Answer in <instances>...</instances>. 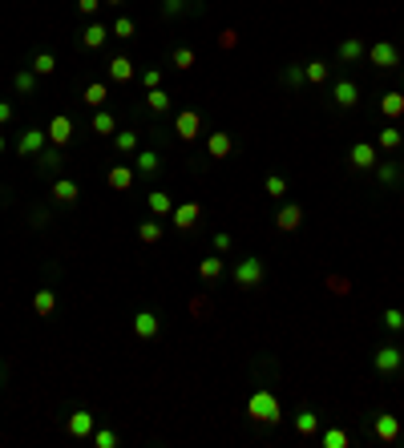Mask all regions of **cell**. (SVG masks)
I'll use <instances>...</instances> for the list:
<instances>
[{
	"mask_svg": "<svg viewBox=\"0 0 404 448\" xmlns=\"http://www.w3.org/2000/svg\"><path fill=\"white\" fill-rule=\"evenodd\" d=\"M247 416L255 420V424H267V428H275V424L283 420V408H279V400H275L271 388H255V392H251V400H247Z\"/></svg>",
	"mask_w": 404,
	"mask_h": 448,
	"instance_id": "obj_1",
	"label": "cell"
},
{
	"mask_svg": "<svg viewBox=\"0 0 404 448\" xmlns=\"http://www.w3.org/2000/svg\"><path fill=\"white\" fill-rule=\"evenodd\" d=\"M230 279H235V287L255 291V287H263V283H267V263H263L259 255H247V258H239V263H235Z\"/></svg>",
	"mask_w": 404,
	"mask_h": 448,
	"instance_id": "obj_2",
	"label": "cell"
},
{
	"mask_svg": "<svg viewBox=\"0 0 404 448\" xmlns=\"http://www.w3.org/2000/svg\"><path fill=\"white\" fill-rule=\"evenodd\" d=\"M364 57H368L372 69L388 73V69H396V65H400V48H396V41H376V45H368Z\"/></svg>",
	"mask_w": 404,
	"mask_h": 448,
	"instance_id": "obj_3",
	"label": "cell"
},
{
	"mask_svg": "<svg viewBox=\"0 0 404 448\" xmlns=\"http://www.w3.org/2000/svg\"><path fill=\"white\" fill-rule=\"evenodd\" d=\"M48 145V133L41 126H32V129H20V138H16V158H37L41 150Z\"/></svg>",
	"mask_w": 404,
	"mask_h": 448,
	"instance_id": "obj_4",
	"label": "cell"
},
{
	"mask_svg": "<svg viewBox=\"0 0 404 448\" xmlns=\"http://www.w3.org/2000/svg\"><path fill=\"white\" fill-rule=\"evenodd\" d=\"M372 368L380 371V376H396L404 368V352L396 343H384V348H376V355H372Z\"/></svg>",
	"mask_w": 404,
	"mask_h": 448,
	"instance_id": "obj_5",
	"label": "cell"
},
{
	"mask_svg": "<svg viewBox=\"0 0 404 448\" xmlns=\"http://www.w3.org/2000/svg\"><path fill=\"white\" fill-rule=\"evenodd\" d=\"M332 105H336V110H356V105H360V81L339 77L336 85H332Z\"/></svg>",
	"mask_w": 404,
	"mask_h": 448,
	"instance_id": "obj_6",
	"label": "cell"
},
{
	"mask_svg": "<svg viewBox=\"0 0 404 448\" xmlns=\"http://www.w3.org/2000/svg\"><path fill=\"white\" fill-rule=\"evenodd\" d=\"M198 223H202V202H174V214H170L174 230H194Z\"/></svg>",
	"mask_w": 404,
	"mask_h": 448,
	"instance_id": "obj_7",
	"label": "cell"
},
{
	"mask_svg": "<svg viewBox=\"0 0 404 448\" xmlns=\"http://www.w3.org/2000/svg\"><path fill=\"white\" fill-rule=\"evenodd\" d=\"M133 182H138V170H133V166H126V162H117V166H110V170H105V186H110V190H117V194L133 190Z\"/></svg>",
	"mask_w": 404,
	"mask_h": 448,
	"instance_id": "obj_8",
	"label": "cell"
},
{
	"mask_svg": "<svg viewBox=\"0 0 404 448\" xmlns=\"http://www.w3.org/2000/svg\"><path fill=\"white\" fill-rule=\"evenodd\" d=\"M45 133H48V142L57 145V150H65V145L73 142V117H69V113H57V117L45 126Z\"/></svg>",
	"mask_w": 404,
	"mask_h": 448,
	"instance_id": "obj_9",
	"label": "cell"
},
{
	"mask_svg": "<svg viewBox=\"0 0 404 448\" xmlns=\"http://www.w3.org/2000/svg\"><path fill=\"white\" fill-rule=\"evenodd\" d=\"M174 133L182 138V142H194V138L202 133V113L198 110H182L174 117Z\"/></svg>",
	"mask_w": 404,
	"mask_h": 448,
	"instance_id": "obj_10",
	"label": "cell"
},
{
	"mask_svg": "<svg viewBox=\"0 0 404 448\" xmlns=\"http://www.w3.org/2000/svg\"><path fill=\"white\" fill-rule=\"evenodd\" d=\"M32 166H37V174H41V178H57V174H61V166H65V154L57 150V145H53V150L45 145V150L32 158Z\"/></svg>",
	"mask_w": 404,
	"mask_h": 448,
	"instance_id": "obj_11",
	"label": "cell"
},
{
	"mask_svg": "<svg viewBox=\"0 0 404 448\" xmlns=\"http://www.w3.org/2000/svg\"><path fill=\"white\" fill-rule=\"evenodd\" d=\"M158 331H162V319H158V311H150V307H142L138 315H133V336L142 339H158Z\"/></svg>",
	"mask_w": 404,
	"mask_h": 448,
	"instance_id": "obj_12",
	"label": "cell"
},
{
	"mask_svg": "<svg viewBox=\"0 0 404 448\" xmlns=\"http://www.w3.org/2000/svg\"><path fill=\"white\" fill-rule=\"evenodd\" d=\"M372 433H376V440H384V444H396L400 440V420L392 416V412H380V416H372Z\"/></svg>",
	"mask_w": 404,
	"mask_h": 448,
	"instance_id": "obj_13",
	"label": "cell"
},
{
	"mask_svg": "<svg viewBox=\"0 0 404 448\" xmlns=\"http://www.w3.org/2000/svg\"><path fill=\"white\" fill-rule=\"evenodd\" d=\"M69 436L73 440H85V436H93V428H97V420H93V412L89 408H73V416H69Z\"/></svg>",
	"mask_w": 404,
	"mask_h": 448,
	"instance_id": "obj_14",
	"label": "cell"
},
{
	"mask_svg": "<svg viewBox=\"0 0 404 448\" xmlns=\"http://www.w3.org/2000/svg\"><path fill=\"white\" fill-rule=\"evenodd\" d=\"M207 154H210V162L230 158V154H235V138H230L226 129H214V133L207 138Z\"/></svg>",
	"mask_w": 404,
	"mask_h": 448,
	"instance_id": "obj_15",
	"label": "cell"
},
{
	"mask_svg": "<svg viewBox=\"0 0 404 448\" xmlns=\"http://www.w3.org/2000/svg\"><path fill=\"white\" fill-rule=\"evenodd\" d=\"M275 226H279L283 235H295V230L304 226V206H299V202H287V206H279V214H275Z\"/></svg>",
	"mask_w": 404,
	"mask_h": 448,
	"instance_id": "obj_16",
	"label": "cell"
},
{
	"mask_svg": "<svg viewBox=\"0 0 404 448\" xmlns=\"http://www.w3.org/2000/svg\"><path fill=\"white\" fill-rule=\"evenodd\" d=\"M133 170H138V178H158L162 174V154L158 150H138Z\"/></svg>",
	"mask_w": 404,
	"mask_h": 448,
	"instance_id": "obj_17",
	"label": "cell"
},
{
	"mask_svg": "<svg viewBox=\"0 0 404 448\" xmlns=\"http://www.w3.org/2000/svg\"><path fill=\"white\" fill-rule=\"evenodd\" d=\"M348 162H352V170H372V166H376V145L356 142L352 150H348Z\"/></svg>",
	"mask_w": 404,
	"mask_h": 448,
	"instance_id": "obj_18",
	"label": "cell"
},
{
	"mask_svg": "<svg viewBox=\"0 0 404 448\" xmlns=\"http://www.w3.org/2000/svg\"><path fill=\"white\" fill-rule=\"evenodd\" d=\"M145 206H150L154 218H170L174 214V198H170V190H150L145 194Z\"/></svg>",
	"mask_w": 404,
	"mask_h": 448,
	"instance_id": "obj_19",
	"label": "cell"
},
{
	"mask_svg": "<svg viewBox=\"0 0 404 448\" xmlns=\"http://www.w3.org/2000/svg\"><path fill=\"white\" fill-rule=\"evenodd\" d=\"M364 53H368V48H364V41H360V37H344V41H339V48H336L339 65H356V61H364Z\"/></svg>",
	"mask_w": 404,
	"mask_h": 448,
	"instance_id": "obj_20",
	"label": "cell"
},
{
	"mask_svg": "<svg viewBox=\"0 0 404 448\" xmlns=\"http://www.w3.org/2000/svg\"><path fill=\"white\" fill-rule=\"evenodd\" d=\"M77 198H81V186L73 178H53V202L69 206V202H77Z\"/></svg>",
	"mask_w": 404,
	"mask_h": 448,
	"instance_id": "obj_21",
	"label": "cell"
},
{
	"mask_svg": "<svg viewBox=\"0 0 404 448\" xmlns=\"http://www.w3.org/2000/svg\"><path fill=\"white\" fill-rule=\"evenodd\" d=\"M81 101H85L89 110H105V101H110V85H105V81H89V85H85V93H81Z\"/></svg>",
	"mask_w": 404,
	"mask_h": 448,
	"instance_id": "obj_22",
	"label": "cell"
},
{
	"mask_svg": "<svg viewBox=\"0 0 404 448\" xmlns=\"http://www.w3.org/2000/svg\"><path fill=\"white\" fill-rule=\"evenodd\" d=\"M105 73H110V81L126 85V81H133V73H138V69H133V61H129L126 53H117V57L110 61V69H105Z\"/></svg>",
	"mask_w": 404,
	"mask_h": 448,
	"instance_id": "obj_23",
	"label": "cell"
},
{
	"mask_svg": "<svg viewBox=\"0 0 404 448\" xmlns=\"http://www.w3.org/2000/svg\"><path fill=\"white\" fill-rule=\"evenodd\" d=\"M162 235H166V226H162V218H142L138 223V242H145V246H154V242H162Z\"/></svg>",
	"mask_w": 404,
	"mask_h": 448,
	"instance_id": "obj_24",
	"label": "cell"
},
{
	"mask_svg": "<svg viewBox=\"0 0 404 448\" xmlns=\"http://www.w3.org/2000/svg\"><path fill=\"white\" fill-rule=\"evenodd\" d=\"M372 170H376V182H380V186H400L404 182V170L396 162H376Z\"/></svg>",
	"mask_w": 404,
	"mask_h": 448,
	"instance_id": "obj_25",
	"label": "cell"
},
{
	"mask_svg": "<svg viewBox=\"0 0 404 448\" xmlns=\"http://www.w3.org/2000/svg\"><path fill=\"white\" fill-rule=\"evenodd\" d=\"M105 37H110V29H105L101 20H89V25L81 29V45H85V48H101V45H105Z\"/></svg>",
	"mask_w": 404,
	"mask_h": 448,
	"instance_id": "obj_26",
	"label": "cell"
},
{
	"mask_svg": "<svg viewBox=\"0 0 404 448\" xmlns=\"http://www.w3.org/2000/svg\"><path fill=\"white\" fill-rule=\"evenodd\" d=\"M89 126H93V133H101V138H113V133H117V117H113L110 110H93V121H89Z\"/></svg>",
	"mask_w": 404,
	"mask_h": 448,
	"instance_id": "obj_27",
	"label": "cell"
},
{
	"mask_svg": "<svg viewBox=\"0 0 404 448\" xmlns=\"http://www.w3.org/2000/svg\"><path fill=\"white\" fill-rule=\"evenodd\" d=\"M380 113H384V117H404V93L400 89H388V93L380 97Z\"/></svg>",
	"mask_w": 404,
	"mask_h": 448,
	"instance_id": "obj_28",
	"label": "cell"
},
{
	"mask_svg": "<svg viewBox=\"0 0 404 448\" xmlns=\"http://www.w3.org/2000/svg\"><path fill=\"white\" fill-rule=\"evenodd\" d=\"M113 150L126 158V154H138V129H117L113 133Z\"/></svg>",
	"mask_w": 404,
	"mask_h": 448,
	"instance_id": "obj_29",
	"label": "cell"
},
{
	"mask_svg": "<svg viewBox=\"0 0 404 448\" xmlns=\"http://www.w3.org/2000/svg\"><path fill=\"white\" fill-rule=\"evenodd\" d=\"M32 311H37V315H53V311H57V291L41 287L32 295Z\"/></svg>",
	"mask_w": 404,
	"mask_h": 448,
	"instance_id": "obj_30",
	"label": "cell"
},
{
	"mask_svg": "<svg viewBox=\"0 0 404 448\" xmlns=\"http://www.w3.org/2000/svg\"><path fill=\"white\" fill-rule=\"evenodd\" d=\"M223 275H226L223 258H202V263H198V279H202V283H214V279H223Z\"/></svg>",
	"mask_w": 404,
	"mask_h": 448,
	"instance_id": "obj_31",
	"label": "cell"
},
{
	"mask_svg": "<svg viewBox=\"0 0 404 448\" xmlns=\"http://www.w3.org/2000/svg\"><path fill=\"white\" fill-rule=\"evenodd\" d=\"M295 433H299V436H315V433H320V416H315L311 408L295 412Z\"/></svg>",
	"mask_w": 404,
	"mask_h": 448,
	"instance_id": "obj_32",
	"label": "cell"
},
{
	"mask_svg": "<svg viewBox=\"0 0 404 448\" xmlns=\"http://www.w3.org/2000/svg\"><path fill=\"white\" fill-rule=\"evenodd\" d=\"M145 110L166 117V113H170V93H166V89H150V93H145Z\"/></svg>",
	"mask_w": 404,
	"mask_h": 448,
	"instance_id": "obj_33",
	"label": "cell"
},
{
	"mask_svg": "<svg viewBox=\"0 0 404 448\" xmlns=\"http://www.w3.org/2000/svg\"><path fill=\"white\" fill-rule=\"evenodd\" d=\"M194 61H198V53H194L190 45H178L174 53H170V65H174V69H182V73H186V69H194Z\"/></svg>",
	"mask_w": 404,
	"mask_h": 448,
	"instance_id": "obj_34",
	"label": "cell"
},
{
	"mask_svg": "<svg viewBox=\"0 0 404 448\" xmlns=\"http://www.w3.org/2000/svg\"><path fill=\"white\" fill-rule=\"evenodd\" d=\"M304 77L311 81V85H323V81L332 77V65H327V61H307L304 65Z\"/></svg>",
	"mask_w": 404,
	"mask_h": 448,
	"instance_id": "obj_35",
	"label": "cell"
},
{
	"mask_svg": "<svg viewBox=\"0 0 404 448\" xmlns=\"http://www.w3.org/2000/svg\"><path fill=\"white\" fill-rule=\"evenodd\" d=\"M29 69L37 73V77H53V73H57V57H53V53H37Z\"/></svg>",
	"mask_w": 404,
	"mask_h": 448,
	"instance_id": "obj_36",
	"label": "cell"
},
{
	"mask_svg": "<svg viewBox=\"0 0 404 448\" xmlns=\"http://www.w3.org/2000/svg\"><path fill=\"white\" fill-rule=\"evenodd\" d=\"M320 444L323 448H348V444H352V436L344 433V428H323V433H320Z\"/></svg>",
	"mask_w": 404,
	"mask_h": 448,
	"instance_id": "obj_37",
	"label": "cell"
},
{
	"mask_svg": "<svg viewBox=\"0 0 404 448\" xmlns=\"http://www.w3.org/2000/svg\"><path fill=\"white\" fill-rule=\"evenodd\" d=\"M376 145H380V150H400V145H404V133L396 126H388V129H380V133H376Z\"/></svg>",
	"mask_w": 404,
	"mask_h": 448,
	"instance_id": "obj_38",
	"label": "cell"
},
{
	"mask_svg": "<svg viewBox=\"0 0 404 448\" xmlns=\"http://www.w3.org/2000/svg\"><path fill=\"white\" fill-rule=\"evenodd\" d=\"M110 32L117 37V41H133V37H138V25H133V16H117Z\"/></svg>",
	"mask_w": 404,
	"mask_h": 448,
	"instance_id": "obj_39",
	"label": "cell"
},
{
	"mask_svg": "<svg viewBox=\"0 0 404 448\" xmlns=\"http://www.w3.org/2000/svg\"><path fill=\"white\" fill-rule=\"evenodd\" d=\"M13 85H16V93H37V73H32V69H20V73H16L13 77Z\"/></svg>",
	"mask_w": 404,
	"mask_h": 448,
	"instance_id": "obj_40",
	"label": "cell"
},
{
	"mask_svg": "<svg viewBox=\"0 0 404 448\" xmlns=\"http://www.w3.org/2000/svg\"><path fill=\"white\" fill-rule=\"evenodd\" d=\"M263 190H267V198H283V194H287V178L283 174H267L263 178Z\"/></svg>",
	"mask_w": 404,
	"mask_h": 448,
	"instance_id": "obj_41",
	"label": "cell"
},
{
	"mask_svg": "<svg viewBox=\"0 0 404 448\" xmlns=\"http://www.w3.org/2000/svg\"><path fill=\"white\" fill-rule=\"evenodd\" d=\"M384 327L392 331V336H400L404 331V311L400 307H384Z\"/></svg>",
	"mask_w": 404,
	"mask_h": 448,
	"instance_id": "obj_42",
	"label": "cell"
},
{
	"mask_svg": "<svg viewBox=\"0 0 404 448\" xmlns=\"http://www.w3.org/2000/svg\"><path fill=\"white\" fill-rule=\"evenodd\" d=\"M97 448H117V433L113 428H93V436H89Z\"/></svg>",
	"mask_w": 404,
	"mask_h": 448,
	"instance_id": "obj_43",
	"label": "cell"
},
{
	"mask_svg": "<svg viewBox=\"0 0 404 448\" xmlns=\"http://www.w3.org/2000/svg\"><path fill=\"white\" fill-rule=\"evenodd\" d=\"M304 65H287V69H283V85H291V89H299V85H304Z\"/></svg>",
	"mask_w": 404,
	"mask_h": 448,
	"instance_id": "obj_44",
	"label": "cell"
},
{
	"mask_svg": "<svg viewBox=\"0 0 404 448\" xmlns=\"http://www.w3.org/2000/svg\"><path fill=\"white\" fill-rule=\"evenodd\" d=\"M186 13V0H162V16H182Z\"/></svg>",
	"mask_w": 404,
	"mask_h": 448,
	"instance_id": "obj_45",
	"label": "cell"
},
{
	"mask_svg": "<svg viewBox=\"0 0 404 448\" xmlns=\"http://www.w3.org/2000/svg\"><path fill=\"white\" fill-rule=\"evenodd\" d=\"M142 85H145V89H162V69H145Z\"/></svg>",
	"mask_w": 404,
	"mask_h": 448,
	"instance_id": "obj_46",
	"label": "cell"
},
{
	"mask_svg": "<svg viewBox=\"0 0 404 448\" xmlns=\"http://www.w3.org/2000/svg\"><path fill=\"white\" fill-rule=\"evenodd\" d=\"M230 246H235V239H230L226 230H219V235H214V251H219V255H226Z\"/></svg>",
	"mask_w": 404,
	"mask_h": 448,
	"instance_id": "obj_47",
	"label": "cell"
},
{
	"mask_svg": "<svg viewBox=\"0 0 404 448\" xmlns=\"http://www.w3.org/2000/svg\"><path fill=\"white\" fill-rule=\"evenodd\" d=\"M97 8H101V0H77V13L81 16H93Z\"/></svg>",
	"mask_w": 404,
	"mask_h": 448,
	"instance_id": "obj_48",
	"label": "cell"
},
{
	"mask_svg": "<svg viewBox=\"0 0 404 448\" xmlns=\"http://www.w3.org/2000/svg\"><path fill=\"white\" fill-rule=\"evenodd\" d=\"M13 101H0V126H8V121H13Z\"/></svg>",
	"mask_w": 404,
	"mask_h": 448,
	"instance_id": "obj_49",
	"label": "cell"
},
{
	"mask_svg": "<svg viewBox=\"0 0 404 448\" xmlns=\"http://www.w3.org/2000/svg\"><path fill=\"white\" fill-rule=\"evenodd\" d=\"M219 45H223V48H230V45H239V32H235V29H226L223 37H219Z\"/></svg>",
	"mask_w": 404,
	"mask_h": 448,
	"instance_id": "obj_50",
	"label": "cell"
},
{
	"mask_svg": "<svg viewBox=\"0 0 404 448\" xmlns=\"http://www.w3.org/2000/svg\"><path fill=\"white\" fill-rule=\"evenodd\" d=\"M4 145H8V142H4V133H0V154H4Z\"/></svg>",
	"mask_w": 404,
	"mask_h": 448,
	"instance_id": "obj_51",
	"label": "cell"
},
{
	"mask_svg": "<svg viewBox=\"0 0 404 448\" xmlns=\"http://www.w3.org/2000/svg\"><path fill=\"white\" fill-rule=\"evenodd\" d=\"M101 4H122V0H101Z\"/></svg>",
	"mask_w": 404,
	"mask_h": 448,
	"instance_id": "obj_52",
	"label": "cell"
}]
</instances>
